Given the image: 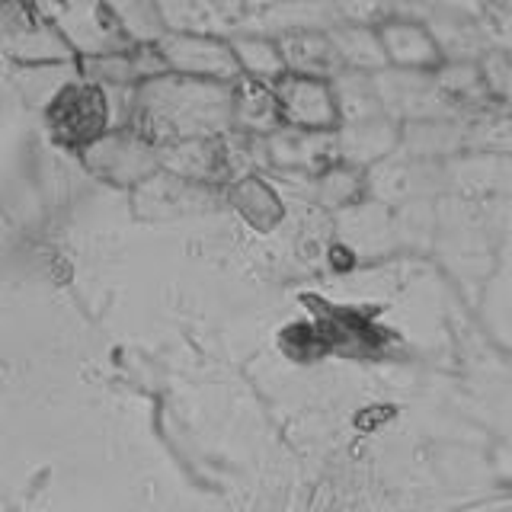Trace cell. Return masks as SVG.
Listing matches in <instances>:
<instances>
[{
    "label": "cell",
    "mask_w": 512,
    "mask_h": 512,
    "mask_svg": "<svg viewBox=\"0 0 512 512\" xmlns=\"http://www.w3.org/2000/svg\"><path fill=\"white\" fill-rule=\"evenodd\" d=\"M231 48H234L237 68L244 77L263 80V84H276V80L285 74L282 48L272 36H263V32H234Z\"/></svg>",
    "instance_id": "e0dca14e"
},
{
    "label": "cell",
    "mask_w": 512,
    "mask_h": 512,
    "mask_svg": "<svg viewBox=\"0 0 512 512\" xmlns=\"http://www.w3.org/2000/svg\"><path fill=\"white\" fill-rule=\"evenodd\" d=\"M167 32H205L231 39L244 23V0H157Z\"/></svg>",
    "instance_id": "8fae6325"
},
{
    "label": "cell",
    "mask_w": 512,
    "mask_h": 512,
    "mask_svg": "<svg viewBox=\"0 0 512 512\" xmlns=\"http://www.w3.org/2000/svg\"><path fill=\"white\" fill-rule=\"evenodd\" d=\"M0 52L13 64L71 61L74 52L39 0H0Z\"/></svg>",
    "instance_id": "3957f363"
},
{
    "label": "cell",
    "mask_w": 512,
    "mask_h": 512,
    "mask_svg": "<svg viewBox=\"0 0 512 512\" xmlns=\"http://www.w3.org/2000/svg\"><path fill=\"white\" fill-rule=\"evenodd\" d=\"M282 58H285V71H298V74H317L327 77L333 68H340V52L330 36L317 29H295L276 36Z\"/></svg>",
    "instance_id": "5bb4252c"
},
{
    "label": "cell",
    "mask_w": 512,
    "mask_h": 512,
    "mask_svg": "<svg viewBox=\"0 0 512 512\" xmlns=\"http://www.w3.org/2000/svg\"><path fill=\"white\" fill-rule=\"evenodd\" d=\"M128 128L154 144L224 135L234 128V84L176 71L148 77L135 87Z\"/></svg>",
    "instance_id": "6da1fadb"
},
{
    "label": "cell",
    "mask_w": 512,
    "mask_h": 512,
    "mask_svg": "<svg viewBox=\"0 0 512 512\" xmlns=\"http://www.w3.org/2000/svg\"><path fill=\"white\" fill-rule=\"evenodd\" d=\"M157 157H160V170H170L176 176H183V180L202 186L228 183L237 170L231 132L157 144Z\"/></svg>",
    "instance_id": "ba28073f"
},
{
    "label": "cell",
    "mask_w": 512,
    "mask_h": 512,
    "mask_svg": "<svg viewBox=\"0 0 512 512\" xmlns=\"http://www.w3.org/2000/svg\"><path fill=\"white\" fill-rule=\"evenodd\" d=\"M106 7L116 16L125 39L135 45H154L167 32L157 0H106Z\"/></svg>",
    "instance_id": "ac0fdd59"
},
{
    "label": "cell",
    "mask_w": 512,
    "mask_h": 512,
    "mask_svg": "<svg viewBox=\"0 0 512 512\" xmlns=\"http://www.w3.org/2000/svg\"><path fill=\"white\" fill-rule=\"evenodd\" d=\"M84 164L93 176L112 186H138L151 173L160 170L157 144L148 141L135 128H109L96 141H90L84 151Z\"/></svg>",
    "instance_id": "5b68a950"
},
{
    "label": "cell",
    "mask_w": 512,
    "mask_h": 512,
    "mask_svg": "<svg viewBox=\"0 0 512 512\" xmlns=\"http://www.w3.org/2000/svg\"><path fill=\"white\" fill-rule=\"evenodd\" d=\"M39 7L55 23L74 58L109 55L135 45L125 39L116 16L106 7V0H39Z\"/></svg>",
    "instance_id": "7a4b0ae2"
},
{
    "label": "cell",
    "mask_w": 512,
    "mask_h": 512,
    "mask_svg": "<svg viewBox=\"0 0 512 512\" xmlns=\"http://www.w3.org/2000/svg\"><path fill=\"white\" fill-rule=\"evenodd\" d=\"M160 55L167 61V71L205 80H224L234 84L240 77L231 39L205 36V32H164L157 42Z\"/></svg>",
    "instance_id": "52a82bcc"
},
{
    "label": "cell",
    "mask_w": 512,
    "mask_h": 512,
    "mask_svg": "<svg viewBox=\"0 0 512 512\" xmlns=\"http://www.w3.org/2000/svg\"><path fill=\"white\" fill-rule=\"evenodd\" d=\"M384 58L400 68H432L439 61V48L432 36L416 23H388L378 32Z\"/></svg>",
    "instance_id": "2e32d148"
},
{
    "label": "cell",
    "mask_w": 512,
    "mask_h": 512,
    "mask_svg": "<svg viewBox=\"0 0 512 512\" xmlns=\"http://www.w3.org/2000/svg\"><path fill=\"white\" fill-rule=\"evenodd\" d=\"M42 116L55 141L77 151H84L90 141H96L112 128L106 90L87 80L84 74L74 77L68 87H61L55 93V100L42 109Z\"/></svg>",
    "instance_id": "277c9868"
},
{
    "label": "cell",
    "mask_w": 512,
    "mask_h": 512,
    "mask_svg": "<svg viewBox=\"0 0 512 512\" xmlns=\"http://www.w3.org/2000/svg\"><path fill=\"white\" fill-rule=\"evenodd\" d=\"M263 144L269 160L282 170H317L340 151V138H333V132H311L295 125H279Z\"/></svg>",
    "instance_id": "7c38bea8"
},
{
    "label": "cell",
    "mask_w": 512,
    "mask_h": 512,
    "mask_svg": "<svg viewBox=\"0 0 512 512\" xmlns=\"http://www.w3.org/2000/svg\"><path fill=\"white\" fill-rule=\"evenodd\" d=\"M74 77H80L77 58L71 61H36V64H16L13 68V87L36 109H45L55 100L61 87H68Z\"/></svg>",
    "instance_id": "9a60e30c"
},
{
    "label": "cell",
    "mask_w": 512,
    "mask_h": 512,
    "mask_svg": "<svg viewBox=\"0 0 512 512\" xmlns=\"http://www.w3.org/2000/svg\"><path fill=\"white\" fill-rule=\"evenodd\" d=\"M212 205V186L192 183L170 170H157L135 186V212L141 218H180Z\"/></svg>",
    "instance_id": "9c48e42d"
},
{
    "label": "cell",
    "mask_w": 512,
    "mask_h": 512,
    "mask_svg": "<svg viewBox=\"0 0 512 512\" xmlns=\"http://www.w3.org/2000/svg\"><path fill=\"white\" fill-rule=\"evenodd\" d=\"M282 125V112L272 84L240 74L234 80V132L266 138Z\"/></svg>",
    "instance_id": "4fadbf2b"
},
{
    "label": "cell",
    "mask_w": 512,
    "mask_h": 512,
    "mask_svg": "<svg viewBox=\"0 0 512 512\" xmlns=\"http://www.w3.org/2000/svg\"><path fill=\"white\" fill-rule=\"evenodd\" d=\"M272 90H276L279 100L282 125L311 128V132H336V125L343 119L340 96H336L327 77L285 71L272 84Z\"/></svg>",
    "instance_id": "8992f818"
},
{
    "label": "cell",
    "mask_w": 512,
    "mask_h": 512,
    "mask_svg": "<svg viewBox=\"0 0 512 512\" xmlns=\"http://www.w3.org/2000/svg\"><path fill=\"white\" fill-rule=\"evenodd\" d=\"M333 45L336 52H340V61H352L359 64V68H372V64H384V48H381V39L372 36V32L365 29H343V32H333Z\"/></svg>",
    "instance_id": "d6986e66"
},
{
    "label": "cell",
    "mask_w": 512,
    "mask_h": 512,
    "mask_svg": "<svg viewBox=\"0 0 512 512\" xmlns=\"http://www.w3.org/2000/svg\"><path fill=\"white\" fill-rule=\"evenodd\" d=\"M77 64H80V74L100 87H138L141 80L167 71V61L160 55L157 42L128 45L122 52H109V55L77 58Z\"/></svg>",
    "instance_id": "30bf717a"
}]
</instances>
